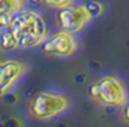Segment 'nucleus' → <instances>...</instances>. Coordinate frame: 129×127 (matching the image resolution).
I'll use <instances>...</instances> for the list:
<instances>
[{
	"label": "nucleus",
	"mask_w": 129,
	"mask_h": 127,
	"mask_svg": "<svg viewBox=\"0 0 129 127\" xmlns=\"http://www.w3.org/2000/svg\"><path fill=\"white\" fill-rule=\"evenodd\" d=\"M49 29L39 12L25 9L10 19V23L2 35L5 49H30L45 43Z\"/></svg>",
	"instance_id": "1"
},
{
	"label": "nucleus",
	"mask_w": 129,
	"mask_h": 127,
	"mask_svg": "<svg viewBox=\"0 0 129 127\" xmlns=\"http://www.w3.org/2000/svg\"><path fill=\"white\" fill-rule=\"evenodd\" d=\"M105 12V6L99 2L90 3H74L73 6L58 10L57 13V25L59 29H64L73 33H80Z\"/></svg>",
	"instance_id": "2"
},
{
	"label": "nucleus",
	"mask_w": 129,
	"mask_h": 127,
	"mask_svg": "<svg viewBox=\"0 0 129 127\" xmlns=\"http://www.w3.org/2000/svg\"><path fill=\"white\" fill-rule=\"evenodd\" d=\"M88 92L96 103L106 107H125L129 101L128 87L116 75H103L97 78L90 85Z\"/></svg>",
	"instance_id": "3"
},
{
	"label": "nucleus",
	"mask_w": 129,
	"mask_h": 127,
	"mask_svg": "<svg viewBox=\"0 0 129 127\" xmlns=\"http://www.w3.org/2000/svg\"><path fill=\"white\" fill-rule=\"evenodd\" d=\"M71 100L62 92L41 91L30 100L29 113L36 120H51L70 108Z\"/></svg>",
	"instance_id": "4"
},
{
	"label": "nucleus",
	"mask_w": 129,
	"mask_h": 127,
	"mask_svg": "<svg viewBox=\"0 0 129 127\" xmlns=\"http://www.w3.org/2000/svg\"><path fill=\"white\" fill-rule=\"evenodd\" d=\"M78 48H80V39L77 38V33H73L64 29L49 33L48 39L42 45V49L47 55L57 58L74 56Z\"/></svg>",
	"instance_id": "5"
},
{
	"label": "nucleus",
	"mask_w": 129,
	"mask_h": 127,
	"mask_svg": "<svg viewBox=\"0 0 129 127\" xmlns=\"http://www.w3.org/2000/svg\"><path fill=\"white\" fill-rule=\"evenodd\" d=\"M29 71V65L19 59L0 62V97L6 95Z\"/></svg>",
	"instance_id": "6"
},
{
	"label": "nucleus",
	"mask_w": 129,
	"mask_h": 127,
	"mask_svg": "<svg viewBox=\"0 0 129 127\" xmlns=\"http://www.w3.org/2000/svg\"><path fill=\"white\" fill-rule=\"evenodd\" d=\"M26 9V0H0V17L12 19Z\"/></svg>",
	"instance_id": "7"
},
{
	"label": "nucleus",
	"mask_w": 129,
	"mask_h": 127,
	"mask_svg": "<svg viewBox=\"0 0 129 127\" xmlns=\"http://www.w3.org/2000/svg\"><path fill=\"white\" fill-rule=\"evenodd\" d=\"M42 3L51 9H57V10H62L73 6L74 3H77V0H42Z\"/></svg>",
	"instance_id": "8"
},
{
	"label": "nucleus",
	"mask_w": 129,
	"mask_h": 127,
	"mask_svg": "<svg viewBox=\"0 0 129 127\" xmlns=\"http://www.w3.org/2000/svg\"><path fill=\"white\" fill-rule=\"evenodd\" d=\"M123 118H125V121L129 123V101L125 104V107H123Z\"/></svg>",
	"instance_id": "9"
}]
</instances>
